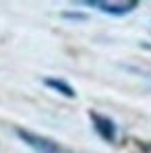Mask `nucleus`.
I'll return each instance as SVG.
<instances>
[{"label": "nucleus", "instance_id": "obj_6", "mask_svg": "<svg viewBox=\"0 0 151 153\" xmlns=\"http://www.w3.org/2000/svg\"><path fill=\"white\" fill-rule=\"evenodd\" d=\"M143 48H147V50H151V46H149V44H143Z\"/></svg>", "mask_w": 151, "mask_h": 153}, {"label": "nucleus", "instance_id": "obj_1", "mask_svg": "<svg viewBox=\"0 0 151 153\" xmlns=\"http://www.w3.org/2000/svg\"><path fill=\"white\" fill-rule=\"evenodd\" d=\"M15 132H17V137H19L25 145H29L35 153H71V151H66L64 147H60L56 141H52L48 137H42V134H35V132H31V130L15 128Z\"/></svg>", "mask_w": 151, "mask_h": 153}, {"label": "nucleus", "instance_id": "obj_3", "mask_svg": "<svg viewBox=\"0 0 151 153\" xmlns=\"http://www.w3.org/2000/svg\"><path fill=\"white\" fill-rule=\"evenodd\" d=\"M89 116H91V122H93V128L97 130V134H100L103 141L114 143V139H116V124L108 116H101L97 112H91Z\"/></svg>", "mask_w": 151, "mask_h": 153}, {"label": "nucleus", "instance_id": "obj_4", "mask_svg": "<svg viewBox=\"0 0 151 153\" xmlns=\"http://www.w3.org/2000/svg\"><path fill=\"white\" fill-rule=\"evenodd\" d=\"M44 83L54 89V91H58V93H62V95H66V97H75V89L68 85V83H64V81H60V79H44Z\"/></svg>", "mask_w": 151, "mask_h": 153}, {"label": "nucleus", "instance_id": "obj_2", "mask_svg": "<svg viewBox=\"0 0 151 153\" xmlns=\"http://www.w3.org/2000/svg\"><path fill=\"white\" fill-rule=\"evenodd\" d=\"M83 4L87 6H95L101 13H108V15H114V17H122L128 15L130 10H135L139 6V2H100V0H85Z\"/></svg>", "mask_w": 151, "mask_h": 153}, {"label": "nucleus", "instance_id": "obj_5", "mask_svg": "<svg viewBox=\"0 0 151 153\" xmlns=\"http://www.w3.org/2000/svg\"><path fill=\"white\" fill-rule=\"evenodd\" d=\"M64 17H71V19H85L83 15H73V13H64Z\"/></svg>", "mask_w": 151, "mask_h": 153}]
</instances>
